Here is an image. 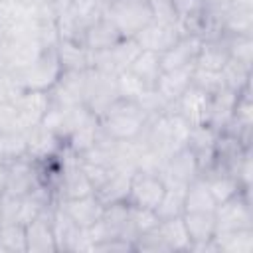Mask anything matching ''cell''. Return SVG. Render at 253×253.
I'll list each match as a JSON object with an SVG mask.
<instances>
[{
  "instance_id": "1",
  "label": "cell",
  "mask_w": 253,
  "mask_h": 253,
  "mask_svg": "<svg viewBox=\"0 0 253 253\" xmlns=\"http://www.w3.org/2000/svg\"><path fill=\"white\" fill-rule=\"evenodd\" d=\"M148 123V115L140 109L136 101L117 99L101 117L99 125L115 140H134L142 134Z\"/></svg>"
},
{
  "instance_id": "2",
  "label": "cell",
  "mask_w": 253,
  "mask_h": 253,
  "mask_svg": "<svg viewBox=\"0 0 253 253\" xmlns=\"http://www.w3.org/2000/svg\"><path fill=\"white\" fill-rule=\"evenodd\" d=\"M61 71H63V67L59 63L55 47H47L38 55V59L34 63L12 73V77L16 79V83L22 89L49 91L53 87V83L57 81V77L61 75Z\"/></svg>"
},
{
  "instance_id": "3",
  "label": "cell",
  "mask_w": 253,
  "mask_h": 253,
  "mask_svg": "<svg viewBox=\"0 0 253 253\" xmlns=\"http://www.w3.org/2000/svg\"><path fill=\"white\" fill-rule=\"evenodd\" d=\"M105 16L115 22L125 38H132L154 20L148 0H117L107 6Z\"/></svg>"
},
{
  "instance_id": "4",
  "label": "cell",
  "mask_w": 253,
  "mask_h": 253,
  "mask_svg": "<svg viewBox=\"0 0 253 253\" xmlns=\"http://www.w3.org/2000/svg\"><path fill=\"white\" fill-rule=\"evenodd\" d=\"M117 99H119L117 75L103 73L99 69L89 67L85 71V99H83V105L99 119Z\"/></svg>"
},
{
  "instance_id": "5",
  "label": "cell",
  "mask_w": 253,
  "mask_h": 253,
  "mask_svg": "<svg viewBox=\"0 0 253 253\" xmlns=\"http://www.w3.org/2000/svg\"><path fill=\"white\" fill-rule=\"evenodd\" d=\"M215 215V233L249 229L253 227V208H251V190H241L227 202L219 204L213 211Z\"/></svg>"
},
{
  "instance_id": "6",
  "label": "cell",
  "mask_w": 253,
  "mask_h": 253,
  "mask_svg": "<svg viewBox=\"0 0 253 253\" xmlns=\"http://www.w3.org/2000/svg\"><path fill=\"white\" fill-rule=\"evenodd\" d=\"M51 229L57 251H69V253L91 251V243L85 235V229L79 227L57 204L51 206Z\"/></svg>"
},
{
  "instance_id": "7",
  "label": "cell",
  "mask_w": 253,
  "mask_h": 253,
  "mask_svg": "<svg viewBox=\"0 0 253 253\" xmlns=\"http://www.w3.org/2000/svg\"><path fill=\"white\" fill-rule=\"evenodd\" d=\"M164 190H166V184L158 172L134 170L130 176V188H128L126 202L136 208L156 210L158 202L162 200Z\"/></svg>"
},
{
  "instance_id": "8",
  "label": "cell",
  "mask_w": 253,
  "mask_h": 253,
  "mask_svg": "<svg viewBox=\"0 0 253 253\" xmlns=\"http://www.w3.org/2000/svg\"><path fill=\"white\" fill-rule=\"evenodd\" d=\"M51 101L47 91H32L26 89L14 101V128L26 132L32 126L40 125L49 109Z\"/></svg>"
},
{
  "instance_id": "9",
  "label": "cell",
  "mask_w": 253,
  "mask_h": 253,
  "mask_svg": "<svg viewBox=\"0 0 253 253\" xmlns=\"http://www.w3.org/2000/svg\"><path fill=\"white\" fill-rule=\"evenodd\" d=\"M160 178L164 180L166 186H182L188 188V184H192L198 176V162L194 152L190 150V146H184L180 150H176L162 166V170L158 172Z\"/></svg>"
},
{
  "instance_id": "10",
  "label": "cell",
  "mask_w": 253,
  "mask_h": 253,
  "mask_svg": "<svg viewBox=\"0 0 253 253\" xmlns=\"http://www.w3.org/2000/svg\"><path fill=\"white\" fill-rule=\"evenodd\" d=\"M87 71V69H85ZM85 71L63 69L53 87L47 91L51 105L55 107H77L85 99Z\"/></svg>"
},
{
  "instance_id": "11",
  "label": "cell",
  "mask_w": 253,
  "mask_h": 253,
  "mask_svg": "<svg viewBox=\"0 0 253 253\" xmlns=\"http://www.w3.org/2000/svg\"><path fill=\"white\" fill-rule=\"evenodd\" d=\"M180 28L174 24H162L152 20L150 24H146L140 32H136L132 38L138 43L140 49L146 51H154V53H162L166 49H170L178 40H180Z\"/></svg>"
},
{
  "instance_id": "12",
  "label": "cell",
  "mask_w": 253,
  "mask_h": 253,
  "mask_svg": "<svg viewBox=\"0 0 253 253\" xmlns=\"http://www.w3.org/2000/svg\"><path fill=\"white\" fill-rule=\"evenodd\" d=\"M6 166H8V176H6L4 192L24 198L30 192H34V188L40 184L38 168H36V162L32 158L22 156V158H16L12 162H6Z\"/></svg>"
},
{
  "instance_id": "13",
  "label": "cell",
  "mask_w": 253,
  "mask_h": 253,
  "mask_svg": "<svg viewBox=\"0 0 253 253\" xmlns=\"http://www.w3.org/2000/svg\"><path fill=\"white\" fill-rule=\"evenodd\" d=\"M174 109L184 117V121L190 126H202L208 125V113H210V93L204 89L190 85L174 103Z\"/></svg>"
},
{
  "instance_id": "14",
  "label": "cell",
  "mask_w": 253,
  "mask_h": 253,
  "mask_svg": "<svg viewBox=\"0 0 253 253\" xmlns=\"http://www.w3.org/2000/svg\"><path fill=\"white\" fill-rule=\"evenodd\" d=\"M26 253H57L51 229V206L26 225Z\"/></svg>"
},
{
  "instance_id": "15",
  "label": "cell",
  "mask_w": 253,
  "mask_h": 253,
  "mask_svg": "<svg viewBox=\"0 0 253 253\" xmlns=\"http://www.w3.org/2000/svg\"><path fill=\"white\" fill-rule=\"evenodd\" d=\"M26 146H28V158H32L34 162H40V160H47L51 156L61 154L65 142L40 123L30 130H26Z\"/></svg>"
},
{
  "instance_id": "16",
  "label": "cell",
  "mask_w": 253,
  "mask_h": 253,
  "mask_svg": "<svg viewBox=\"0 0 253 253\" xmlns=\"http://www.w3.org/2000/svg\"><path fill=\"white\" fill-rule=\"evenodd\" d=\"M202 43L204 42L198 36H180V40L170 49L160 53V69L162 71H170V69L194 65Z\"/></svg>"
},
{
  "instance_id": "17",
  "label": "cell",
  "mask_w": 253,
  "mask_h": 253,
  "mask_svg": "<svg viewBox=\"0 0 253 253\" xmlns=\"http://www.w3.org/2000/svg\"><path fill=\"white\" fill-rule=\"evenodd\" d=\"M192 73H194V65H186V67H178V69H170V71H160V75L154 83V91L168 105L174 107L178 97L192 85Z\"/></svg>"
},
{
  "instance_id": "18",
  "label": "cell",
  "mask_w": 253,
  "mask_h": 253,
  "mask_svg": "<svg viewBox=\"0 0 253 253\" xmlns=\"http://www.w3.org/2000/svg\"><path fill=\"white\" fill-rule=\"evenodd\" d=\"M55 204L83 229L93 225L95 221H99L103 215V210H105V206L97 200L95 194L85 196V198H75V200H61Z\"/></svg>"
},
{
  "instance_id": "19",
  "label": "cell",
  "mask_w": 253,
  "mask_h": 253,
  "mask_svg": "<svg viewBox=\"0 0 253 253\" xmlns=\"http://www.w3.org/2000/svg\"><path fill=\"white\" fill-rule=\"evenodd\" d=\"M125 36L119 32V28L115 26V22L107 16L99 18L95 24H91L85 34H83V40L81 43L91 49V51H101V49H109L113 47L115 43H119Z\"/></svg>"
},
{
  "instance_id": "20",
  "label": "cell",
  "mask_w": 253,
  "mask_h": 253,
  "mask_svg": "<svg viewBox=\"0 0 253 253\" xmlns=\"http://www.w3.org/2000/svg\"><path fill=\"white\" fill-rule=\"evenodd\" d=\"M130 176H132V172L113 168L111 174L107 176V180L95 190L97 200L103 206L117 204V202H126L128 188H130Z\"/></svg>"
},
{
  "instance_id": "21",
  "label": "cell",
  "mask_w": 253,
  "mask_h": 253,
  "mask_svg": "<svg viewBox=\"0 0 253 253\" xmlns=\"http://www.w3.org/2000/svg\"><path fill=\"white\" fill-rule=\"evenodd\" d=\"M237 95L239 93H235L227 87H221L219 91L210 95V113H208V125L210 126H213L215 130H221L231 121Z\"/></svg>"
},
{
  "instance_id": "22",
  "label": "cell",
  "mask_w": 253,
  "mask_h": 253,
  "mask_svg": "<svg viewBox=\"0 0 253 253\" xmlns=\"http://www.w3.org/2000/svg\"><path fill=\"white\" fill-rule=\"evenodd\" d=\"M59 63L63 69L69 71H85L91 67V55L93 51L87 49L81 42H69V40H59L55 45Z\"/></svg>"
},
{
  "instance_id": "23",
  "label": "cell",
  "mask_w": 253,
  "mask_h": 253,
  "mask_svg": "<svg viewBox=\"0 0 253 253\" xmlns=\"http://www.w3.org/2000/svg\"><path fill=\"white\" fill-rule=\"evenodd\" d=\"M158 233L162 235V239H164V243H166L170 253H188L192 239L188 235V229L184 225L182 215L170 217V219H160Z\"/></svg>"
},
{
  "instance_id": "24",
  "label": "cell",
  "mask_w": 253,
  "mask_h": 253,
  "mask_svg": "<svg viewBox=\"0 0 253 253\" xmlns=\"http://www.w3.org/2000/svg\"><path fill=\"white\" fill-rule=\"evenodd\" d=\"M202 178H204V182H206L208 190L211 192V196H213V200H215L217 206L223 204V202H227L229 198H233L241 190H251V188H243L235 176L225 174V172H213V170H210Z\"/></svg>"
},
{
  "instance_id": "25",
  "label": "cell",
  "mask_w": 253,
  "mask_h": 253,
  "mask_svg": "<svg viewBox=\"0 0 253 253\" xmlns=\"http://www.w3.org/2000/svg\"><path fill=\"white\" fill-rule=\"evenodd\" d=\"M99 132H101L99 119H97L95 115H91L89 119H85V121L69 134V138L65 140V148H69L73 154L81 156V154H85V152L95 144Z\"/></svg>"
},
{
  "instance_id": "26",
  "label": "cell",
  "mask_w": 253,
  "mask_h": 253,
  "mask_svg": "<svg viewBox=\"0 0 253 253\" xmlns=\"http://www.w3.org/2000/svg\"><path fill=\"white\" fill-rule=\"evenodd\" d=\"M184 225L192 243L196 241H210L215 235V215L213 211H184L182 213Z\"/></svg>"
},
{
  "instance_id": "27",
  "label": "cell",
  "mask_w": 253,
  "mask_h": 253,
  "mask_svg": "<svg viewBox=\"0 0 253 253\" xmlns=\"http://www.w3.org/2000/svg\"><path fill=\"white\" fill-rule=\"evenodd\" d=\"M217 253H253V227L213 235Z\"/></svg>"
},
{
  "instance_id": "28",
  "label": "cell",
  "mask_w": 253,
  "mask_h": 253,
  "mask_svg": "<svg viewBox=\"0 0 253 253\" xmlns=\"http://www.w3.org/2000/svg\"><path fill=\"white\" fill-rule=\"evenodd\" d=\"M215 208L217 204L202 176H198L192 184H188L184 198V211H215Z\"/></svg>"
},
{
  "instance_id": "29",
  "label": "cell",
  "mask_w": 253,
  "mask_h": 253,
  "mask_svg": "<svg viewBox=\"0 0 253 253\" xmlns=\"http://www.w3.org/2000/svg\"><path fill=\"white\" fill-rule=\"evenodd\" d=\"M229 55L225 51V45L221 40L215 42H204L200 47V53L194 61V67L206 69V71H221L223 65L227 63Z\"/></svg>"
},
{
  "instance_id": "30",
  "label": "cell",
  "mask_w": 253,
  "mask_h": 253,
  "mask_svg": "<svg viewBox=\"0 0 253 253\" xmlns=\"http://www.w3.org/2000/svg\"><path fill=\"white\" fill-rule=\"evenodd\" d=\"M128 69H130L138 79H142L150 89H154V83H156V79H158V75H160V71H162V69H160V53L140 49Z\"/></svg>"
},
{
  "instance_id": "31",
  "label": "cell",
  "mask_w": 253,
  "mask_h": 253,
  "mask_svg": "<svg viewBox=\"0 0 253 253\" xmlns=\"http://www.w3.org/2000/svg\"><path fill=\"white\" fill-rule=\"evenodd\" d=\"M225 34H253V8H239L229 4L221 16Z\"/></svg>"
},
{
  "instance_id": "32",
  "label": "cell",
  "mask_w": 253,
  "mask_h": 253,
  "mask_svg": "<svg viewBox=\"0 0 253 253\" xmlns=\"http://www.w3.org/2000/svg\"><path fill=\"white\" fill-rule=\"evenodd\" d=\"M28 156L26 146V132L18 128H4L0 130V158L4 162H12L16 158Z\"/></svg>"
},
{
  "instance_id": "33",
  "label": "cell",
  "mask_w": 253,
  "mask_h": 253,
  "mask_svg": "<svg viewBox=\"0 0 253 253\" xmlns=\"http://www.w3.org/2000/svg\"><path fill=\"white\" fill-rule=\"evenodd\" d=\"M229 59L251 65L253 61V34H225L221 38Z\"/></svg>"
},
{
  "instance_id": "34",
  "label": "cell",
  "mask_w": 253,
  "mask_h": 253,
  "mask_svg": "<svg viewBox=\"0 0 253 253\" xmlns=\"http://www.w3.org/2000/svg\"><path fill=\"white\" fill-rule=\"evenodd\" d=\"M184 198H186V188L182 186H166L162 200L156 206V215L158 219H170L178 217L184 213Z\"/></svg>"
},
{
  "instance_id": "35",
  "label": "cell",
  "mask_w": 253,
  "mask_h": 253,
  "mask_svg": "<svg viewBox=\"0 0 253 253\" xmlns=\"http://www.w3.org/2000/svg\"><path fill=\"white\" fill-rule=\"evenodd\" d=\"M221 77L227 89L239 93L245 87H251V65H245L235 59H227V63L221 69Z\"/></svg>"
},
{
  "instance_id": "36",
  "label": "cell",
  "mask_w": 253,
  "mask_h": 253,
  "mask_svg": "<svg viewBox=\"0 0 253 253\" xmlns=\"http://www.w3.org/2000/svg\"><path fill=\"white\" fill-rule=\"evenodd\" d=\"M32 18V4L24 0H0V30H8Z\"/></svg>"
},
{
  "instance_id": "37",
  "label": "cell",
  "mask_w": 253,
  "mask_h": 253,
  "mask_svg": "<svg viewBox=\"0 0 253 253\" xmlns=\"http://www.w3.org/2000/svg\"><path fill=\"white\" fill-rule=\"evenodd\" d=\"M0 251L26 253V227L22 223H0Z\"/></svg>"
},
{
  "instance_id": "38",
  "label": "cell",
  "mask_w": 253,
  "mask_h": 253,
  "mask_svg": "<svg viewBox=\"0 0 253 253\" xmlns=\"http://www.w3.org/2000/svg\"><path fill=\"white\" fill-rule=\"evenodd\" d=\"M150 87L138 79L130 69H125L117 75V91L121 99H128V101H138Z\"/></svg>"
},
{
  "instance_id": "39",
  "label": "cell",
  "mask_w": 253,
  "mask_h": 253,
  "mask_svg": "<svg viewBox=\"0 0 253 253\" xmlns=\"http://www.w3.org/2000/svg\"><path fill=\"white\" fill-rule=\"evenodd\" d=\"M134 253H170L162 235L158 233V225L134 239Z\"/></svg>"
},
{
  "instance_id": "40",
  "label": "cell",
  "mask_w": 253,
  "mask_h": 253,
  "mask_svg": "<svg viewBox=\"0 0 253 253\" xmlns=\"http://www.w3.org/2000/svg\"><path fill=\"white\" fill-rule=\"evenodd\" d=\"M192 85L204 89L206 93H215L219 91L223 85V77H221V71H206V69H198L194 67V73H192Z\"/></svg>"
},
{
  "instance_id": "41",
  "label": "cell",
  "mask_w": 253,
  "mask_h": 253,
  "mask_svg": "<svg viewBox=\"0 0 253 253\" xmlns=\"http://www.w3.org/2000/svg\"><path fill=\"white\" fill-rule=\"evenodd\" d=\"M152 8V16L156 22L178 26V12L170 0H148Z\"/></svg>"
},
{
  "instance_id": "42",
  "label": "cell",
  "mask_w": 253,
  "mask_h": 253,
  "mask_svg": "<svg viewBox=\"0 0 253 253\" xmlns=\"http://www.w3.org/2000/svg\"><path fill=\"white\" fill-rule=\"evenodd\" d=\"M6 176H8V166H6V162L0 158V194H2L4 188H6Z\"/></svg>"
},
{
  "instance_id": "43",
  "label": "cell",
  "mask_w": 253,
  "mask_h": 253,
  "mask_svg": "<svg viewBox=\"0 0 253 253\" xmlns=\"http://www.w3.org/2000/svg\"><path fill=\"white\" fill-rule=\"evenodd\" d=\"M231 4L239 8H253V0H231Z\"/></svg>"
},
{
  "instance_id": "44",
  "label": "cell",
  "mask_w": 253,
  "mask_h": 253,
  "mask_svg": "<svg viewBox=\"0 0 253 253\" xmlns=\"http://www.w3.org/2000/svg\"><path fill=\"white\" fill-rule=\"evenodd\" d=\"M170 2H172V4H174V8H176V4H180L182 0H170Z\"/></svg>"
}]
</instances>
